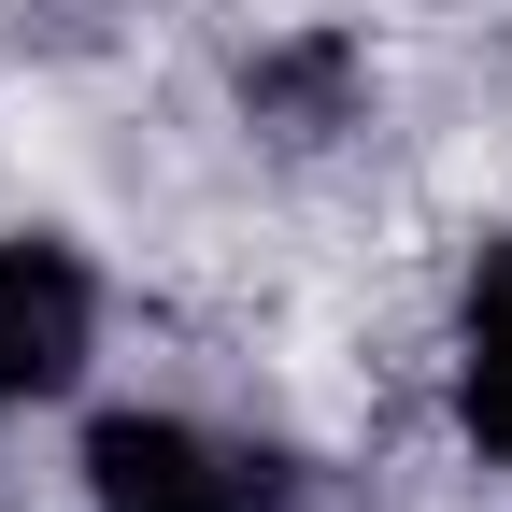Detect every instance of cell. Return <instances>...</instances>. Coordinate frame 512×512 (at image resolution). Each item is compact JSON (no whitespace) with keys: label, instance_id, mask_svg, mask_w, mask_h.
Wrapping results in <instances>:
<instances>
[{"label":"cell","instance_id":"obj_4","mask_svg":"<svg viewBox=\"0 0 512 512\" xmlns=\"http://www.w3.org/2000/svg\"><path fill=\"white\" fill-rule=\"evenodd\" d=\"M441 399H456V441L484 470H512V228L470 242L456 313H441Z\"/></svg>","mask_w":512,"mask_h":512},{"label":"cell","instance_id":"obj_2","mask_svg":"<svg viewBox=\"0 0 512 512\" xmlns=\"http://www.w3.org/2000/svg\"><path fill=\"white\" fill-rule=\"evenodd\" d=\"M72 512H285V456L185 399H86L72 413Z\"/></svg>","mask_w":512,"mask_h":512},{"label":"cell","instance_id":"obj_1","mask_svg":"<svg viewBox=\"0 0 512 512\" xmlns=\"http://www.w3.org/2000/svg\"><path fill=\"white\" fill-rule=\"evenodd\" d=\"M100 356H114V271L86 256V228L15 214L0 228V441L86 413Z\"/></svg>","mask_w":512,"mask_h":512},{"label":"cell","instance_id":"obj_3","mask_svg":"<svg viewBox=\"0 0 512 512\" xmlns=\"http://www.w3.org/2000/svg\"><path fill=\"white\" fill-rule=\"evenodd\" d=\"M242 128L271 157H328L370 128V43L356 29H271L242 57Z\"/></svg>","mask_w":512,"mask_h":512}]
</instances>
